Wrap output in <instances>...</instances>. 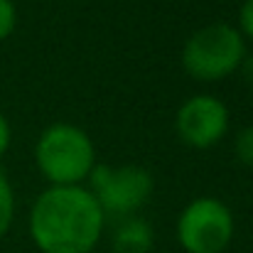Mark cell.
I'll use <instances>...</instances> for the list:
<instances>
[{
    "mask_svg": "<svg viewBox=\"0 0 253 253\" xmlns=\"http://www.w3.org/2000/svg\"><path fill=\"white\" fill-rule=\"evenodd\" d=\"M174 126H177L179 138L189 148L204 150V148L216 145L224 138L229 128V111L216 96L199 93L182 103V108L177 111Z\"/></svg>",
    "mask_w": 253,
    "mask_h": 253,
    "instance_id": "cell-6",
    "label": "cell"
},
{
    "mask_svg": "<svg viewBox=\"0 0 253 253\" xmlns=\"http://www.w3.org/2000/svg\"><path fill=\"white\" fill-rule=\"evenodd\" d=\"M93 143L82 128L69 123H57L47 128L35 148V160L42 174L54 182V187H72L88 177L93 169Z\"/></svg>",
    "mask_w": 253,
    "mask_h": 253,
    "instance_id": "cell-2",
    "label": "cell"
},
{
    "mask_svg": "<svg viewBox=\"0 0 253 253\" xmlns=\"http://www.w3.org/2000/svg\"><path fill=\"white\" fill-rule=\"evenodd\" d=\"M239 25H241V32L249 35L253 40V0H246L241 5V12H239Z\"/></svg>",
    "mask_w": 253,
    "mask_h": 253,
    "instance_id": "cell-11",
    "label": "cell"
},
{
    "mask_svg": "<svg viewBox=\"0 0 253 253\" xmlns=\"http://www.w3.org/2000/svg\"><path fill=\"white\" fill-rule=\"evenodd\" d=\"M103 231V211L84 187H49L30 214V234L42 253H91Z\"/></svg>",
    "mask_w": 253,
    "mask_h": 253,
    "instance_id": "cell-1",
    "label": "cell"
},
{
    "mask_svg": "<svg viewBox=\"0 0 253 253\" xmlns=\"http://www.w3.org/2000/svg\"><path fill=\"white\" fill-rule=\"evenodd\" d=\"M241 77H244V82L249 88H253V57H244V62H241Z\"/></svg>",
    "mask_w": 253,
    "mask_h": 253,
    "instance_id": "cell-13",
    "label": "cell"
},
{
    "mask_svg": "<svg viewBox=\"0 0 253 253\" xmlns=\"http://www.w3.org/2000/svg\"><path fill=\"white\" fill-rule=\"evenodd\" d=\"M15 20H17L15 5H12L10 0H0V40H5V37L12 35Z\"/></svg>",
    "mask_w": 253,
    "mask_h": 253,
    "instance_id": "cell-10",
    "label": "cell"
},
{
    "mask_svg": "<svg viewBox=\"0 0 253 253\" xmlns=\"http://www.w3.org/2000/svg\"><path fill=\"white\" fill-rule=\"evenodd\" d=\"M234 236L229 207L214 197L189 202L177 221V239L187 253H221Z\"/></svg>",
    "mask_w": 253,
    "mask_h": 253,
    "instance_id": "cell-4",
    "label": "cell"
},
{
    "mask_svg": "<svg viewBox=\"0 0 253 253\" xmlns=\"http://www.w3.org/2000/svg\"><path fill=\"white\" fill-rule=\"evenodd\" d=\"M7 148H10V123H7V118L0 113V158L5 155Z\"/></svg>",
    "mask_w": 253,
    "mask_h": 253,
    "instance_id": "cell-12",
    "label": "cell"
},
{
    "mask_svg": "<svg viewBox=\"0 0 253 253\" xmlns=\"http://www.w3.org/2000/svg\"><path fill=\"white\" fill-rule=\"evenodd\" d=\"M244 57V37L226 22H214L197 30L182 49V64L187 74L199 82H216L229 77L241 67Z\"/></svg>",
    "mask_w": 253,
    "mask_h": 253,
    "instance_id": "cell-3",
    "label": "cell"
},
{
    "mask_svg": "<svg viewBox=\"0 0 253 253\" xmlns=\"http://www.w3.org/2000/svg\"><path fill=\"white\" fill-rule=\"evenodd\" d=\"M91 177V194L96 197L101 211L128 216L135 209H140L148 197L153 194V177L150 172L135 165L126 168H108V165H93L88 172Z\"/></svg>",
    "mask_w": 253,
    "mask_h": 253,
    "instance_id": "cell-5",
    "label": "cell"
},
{
    "mask_svg": "<svg viewBox=\"0 0 253 253\" xmlns=\"http://www.w3.org/2000/svg\"><path fill=\"white\" fill-rule=\"evenodd\" d=\"M234 148H236V158H239L244 165L253 168V126L244 128V130L236 135Z\"/></svg>",
    "mask_w": 253,
    "mask_h": 253,
    "instance_id": "cell-9",
    "label": "cell"
},
{
    "mask_svg": "<svg viewBox=\"0 0 253 253\" xmlns=\"http://www.w3.org/2000/svg\"><path fill=\"white\" fill-rule=\"evenodd\" d=\"M116 253H148L153 249V229L148 221L128 216L118 224L116 239H113Z\"/></svg>",
    "mask_w": 253,
    "mask_h": 253,
    "instance_id": "cell-7",
    "label": "cell"
},
{
    "mask_svg": "<svg viewBox=\"0 0 253 253\" xmlns=\"http://www.w3.org/2000/svg\"><path fill=\"white\" fill-rule=\"evenodd\" d=\"M12 211H15L12 189H10V182L5 179V174L0 172V239H2V236L7 234V229H10Z\"/></svg>",
    "mask_w": 253,
    "mask_h": 253,
    "instance_id": "cell-8",
    "label": "cell"
}]
</instances>
